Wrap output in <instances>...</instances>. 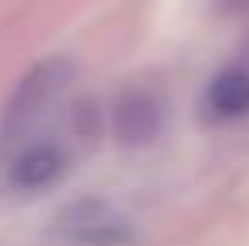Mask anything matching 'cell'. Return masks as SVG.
<instances>
[{"label":"cell","mask_w":249,"mask_h":246,"mask_svg":"<svg viewBox=\"0 0 249 246\" xmlns=\"http://www.w3.org/2000/svg\"><path fill=\"white\" fill-rule=\"evenodd\" d=\"M226 3H229V7H246L249 0H226Z\"/></svg>","instance_id":"cell-6"},{"label":"cell","mask_w":249,"mask_h":246,"mask_svg":"<svg viewBox=\"0 0 249 246\" xmlns=\"http://www.w3.org/2000/svg\"><path fill=\"white\" fill-rule=\"evenodd\" d=\"M206 108L212 118H239L249 112V71H222L206 91Z\"/></svg>","instance_id":"cell-5"},{"label":"cell","mask_w":249,"mask_h":246,"mask_svg":"<svg viewBox=\"0 0 249 246\" xmlns=\"http://www.w3.org/2000/svg\"><path fill=\"white\" fill-rule=\"evenodd\" d=\"M64 169H68L64 149L57 142H47V138L27 142L7 155V179L20 192H37V189L54 186L64 175Z\"/></svg>","instance_id":"cell-2"},{"label":"cell","mask_w":249,"mask_h":246,"mask_svg":"<svg viewBox=\"0 0 249 246\" xmlns=\"http://www.w3.org/2000/svg\"><path fill=\"white\" fill-rule=\"evenodd\" d=\"M71 78H74V68L68 57H47L17 84L0 118V155L3 159L17 152L20 145L37 142L41 125L51 118V112L64 98Z\"/></svg>","instance_id":"cell-1"},{"label":"cell","mask_w":249,"mask_h":246,"mask_svg":"<svg viewBox=\"0 0 249 246\" xmlns=\"http://www.w3.org/2000/svg\"><path fill=\"white\" fill-rule=\"evenodd\" d=\"M64 233L74 243L108 246V243H118L124 236V226L111 209H105L98 203H81L64 216Z\"/></svg>","instance_id":"cell-4"},{"label":"cell","mask_w":249,"mask_h":246,"mask_svg":"<svg viewBox=\"0 0 249 246\" xmlns=\"http://www.w3.org/2000/svg\"><path fill=\"white\" fill-rule=\"evenodd\" d=\"M162 128V105L145 95V91H131L115 105V135L122 145H145L159 135Z\"/></svg>","instance_id":"cell-3"}]
</instances>
